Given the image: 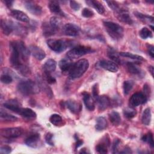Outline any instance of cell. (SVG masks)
<instances>
[{
  "label": "cell",
  "instance_id": "38",
  "mask_svg": "<svg viewBox=\"0 0 154 154\" xmlns=\"http://www.w3.org/2000/svg\"><path fill=\"white\" fill-rule=\"evenodd\" d=\"M49 23L51 24V25L57 31L60 28L61 24V22L60 20V19L59 18H58L56 16H53L50 19V21Z\"/></svg>",
  "mask_w": 154,
  "mask_h": 154
},
{
  "label": "cell",
  "instance_id": "22",
  "mask_svg": "<svg viewBox=\"0 0 154 154\" xmlns=\"http://www.w3.org/2000/svg\"><path fill=\"white\" fill-rule=\"evenodd\" d=\"M57 67L56 61L53 59H48L43 65V70L46 73H49L54 72Z\"/></svg>",
  "mask_w": 154,
  "mask_h": 154
},
{
  "label": "cell",
  "instance_id": "7",
  "mask_svg": "<svg viewBox=\"0 0 154 154\" xmlns=\"http://www.w3.org/2000/svg\"><path fill=\"white\" fill-rule=\"evenodd\" d=\"M22 134V129L20 128H8L2 129L1 134L6 138H14Z\"/></svg>",
  "mask_w": 154,
  "mask_h": 154
},
{
  "label": "cell",
  "instance_id": "15",
  "mask_svg": "<svg viewBox=\"0 0 154 154\" xmlns=\"http://www.w3.org/2000/svg\"><path fill=\"white\" fill-rule=\"evenodd\" d=\"M97 102L98 105V108L100 111H103L106 109L109 104H110V100L107 96L102 95L99 96L97 99Z\"/></svg>",
  "mask_w": 154,
  "mask_h": 154
},
{
  "label": "cell",
  "instance_id": "14",
  "mask_svg": "<svg viewBox=\"0 0 154 154\" xmlns=\"http://www.w3.org/2000/svg\"><path fill=\"white\" fill-rule=\"evenodd\" d=\"M10 15L14 19L22 22H29V19L28 16L22 11L18 10H13L10 12Z\"/></svg>",
  "mask_w": 154,
  "mask_h": 154
},
{
  "label": "cell",
  "instance_id": "20",
  "mask_svg": "<svg viewBox=\"0 0 154 154\" xmlns=\"http://www.w3.org/2000/svg\"><path fill=\"white\" fill-rule=\"evenodd\" d=\"M67 108L73 113L76 114L81 110V105L73 100H68L65 102Z\"/></svg>",
  "mask_w": 154,
  "mask_h": 154
},
{
  "label": "cell",
  "instance_id": "24",
  "mask_svg": "<svg viewBox=\"0 0 154 154\" xmlns=\"http://www.w3.org/2000/svg\"><path fill=\"white\" fill-rule=\"evenodd\" d=\"M42 29L43 35L45 36H51L56 32L57 30L54 29L48 22H44L42 24Z\"/></svg>",
  "mask_w": 154,
  "mask_h": 154
},
{
  "label": "cell",
  "instance_id": "8",
  "mask_svg": "<svg viewBox=\"0 0 154 154\" xmlns=\"http://www.w3.org/2000/svg\"><path fill=\"white\" fill-rule=\"evenodd\" d=\"M147 100L145 94L138 92L134 93L129 99V105L131 107H135L146 102Z\"/></svg>",
  "mask_w": 154,
  "mask_h": 154
},
{
  "label": "cell",
  "instance_id": "11",
  "mask_svg": "<svg viewBox=\"0 0 154 154\" xmlns=\"http://www.w3.org/2000/svg\"><path fill=\"white\" fill-rule=\"evenodd\" d=\"M28 49L29 53L38 60H42L44 59L46 57V54L45 51L37 46L31 45L29 47Z\"/></svg>",
  "mask_w": 154,
  "mask_h": 154
},
{
  "label": "cell",
  "instance_id": "27",
  "mask_svg": "<svg viewBox=\"0 0 154 154\" xmlns=\"http://www.w3.org/2000/svg\"><path fill=\"white\" fill-rule=\"evenodd\" d=\"M108 57L114 63H116V64H120L121 60L119 58L117 53L116 52V51L112 49V48H109L108 49Z\"/></svg>",
  "mask_w": 154,
  "mask_h": 154
},
{
  "label": "cell",
  "instance_id": "18",
  "mask_svg": "<svg viewBox=\"0 0 154 154\" xmlns=\"http://www.w3.org/2000/svg\"><path fill=\"white\" fill-rule=\"evenodd\" d=\"M82 94H83L84 103L86 108L90 111L94 110V109L95 108L94 101L93 99L91 97V96H90V94L86 92L83 93Z\"/></svg>",
  "mask_w": 154,
  "mask_h": 154
},
{
  "label": "cell",
  "instance_id": "34",
  "mask_svg": "<svg viewBox=\"0 0 154 154\" xmlns=\"http://www.w3.org/2000/svg\"><path fill=\"white\" fill-rule=\"evenodd\" d=\"M123 114L127 119H132L136 116L137 111L133 107H128L123 109Z\"/></svg>",
  "mask_w": 154,
  "mask_h": 154
},
{
  "label": "cell",
  "instance_id": "49",
  "mask_svg": "<svg viewBox=\"0 0 154 154\" xmlns=\"http://www.w3.org/2000/svg\"><path fill=\"white\" fill-rule=\"evenodd\" d=\"M153 46L150 45H147V50L149 52V55L151 56L152 58L154 57V50H153Z\"/></svg>",
  "mask_w": 154,
  "mask_h": 154
},
{
  "label": "cell",
  "instance_id": "52",
  "mask_svg": "<svg viewBox=\"0 0 154 154\" xmlns=\"http://www.w3.org/2000/svg\"><path fill=\"white\" fill-rule=\"evenodd\" d=\"M149 69V71H150V73H151V75L153 76V67L152 66H150Z\"/></svg>",
  "mask_w": 154,
  "mask_h": 154
},
{
  "label": "cell",
  "instance_id": "33",
  "mask_svg": "<svg viewBox=\"0 0 154 154\" xmlns=\"http://www.w3.org/2000/svg\"><path fill=\"white\" fill-rule=\"evenodd\" d=\"M50 122L55 126H60L62 125L63 119L61 117L57 114H54L51 116L49 118Z\"/></svg>",
  "mask_w": 154,
  "mask_h": 154
},
{
  "label": "cell",
  "instance_id": "40",
  "mask_svg": "<svg viewBox=\"0 0 154 154\" xmlns=\"http://www.w3.org/2000/svg\"><path fill=\"white\" fill-rule=\"evenodd\" d=\"M141 140L143 141H145V142H147L149 144V145L152 147H153L154 146V143H153V135L151 132H149L147 133V134L144 135Z\"/></svg>",
  "mask_w": 154,
  "mask_h": 154
},
{
  "label": "cell",
  "instance_id": "51",
  "mask_svg": "<svg viewBox=\"0 0 154 154\" xmlns=\"http://www.w3.org/2000/svg\"><path fill=\"white\" fill-rule=\"evenodd\" d=\"M83 143V141L82 140H77V142H76V149L78 148V147H79L80 146H81Z\"/></svg>",
  "mask_w": 154,
  "mask_h": 154
},
{
  "label": "cell",
  "instance_id": "12",
  "mask_svg": "<svg viewBox=\"0 0 154 154\" xmlns=\"http://www.w3.org/2000/svg\"><path fill=\"white\" fill-rule=\"evenodd\" d=\"M25 8L32 14L38 16L42 14V7L37 4H35L31 1H26L25 2Z\"/></svg>",
  "mask_w": 154,
  "mask_h": 154
},
{
  "label": "cell",
  "instance_id": "21",
  "mask_svg": "<svg viewBox=\"0 0 154 154\" xmlns=\"http://www.w3.org/2000/svg\"><path fill=\"white\" fill-rule=\"evenodd\" d=\"M48 5H49V8L51 12L57 14H59L62 16H65L64 13L61 10V9L60 7V5L57 1H51L49 2Z\"/></svg>",
  "mask_w": 154,
  "mask_h": 154
},
{
  "label": "cell",
  "instance_id": "5",
  "mask_svg": "<svg viewBox=\"0 0 154 154\" xmlns=\"http://www.w3.org/2000/svg\"><path fill=\"white\" fill-rule=\"evenodd\" d=\"M47 45L49 48L57 52L64 51L67 48V43L60 39H49L47 41Z\"/></svg>",
  "mask_w": 154,
  "mask_h": 154
},
{
  "label": "cell",
  "instance_id": "47",
  "mask_svg": "<svg viewBox=\"0 0 154 154\" xmlns=\"http://www.w3.org/2000/svg\"><path fill=\"white\" fill-rule=\"evenodd\" d=\"M70 7L75 11H78L80 8L79 4L78 2L75 1H70Z\"/></svg>",
  "mask_w": 154,
  "mask_h": 154
},
{
  "label": "cell",
  "instance_id": "19",
  "mask_svg": "<svg viewBox=\"0 0 154 154\" xmlns=\"http://www.w3.org/2000/svg\"><path fill=\"white\" fill-rule=\"evenodd\" d=\"M4 106L6 108L17 113V114L19 113V110L21 108V106H20L19 103L16 100H8L5 103H4Z\"/></svg>",
  "mask_w": 154,
  "mask_h": 154
},
{
  "label": "cell",
  "instance_id": "28",
  "mask_svg": "<svg viewBox=\"0 0 154 154\" xmlns=\"http://www.w3.org/2000/svg\"><path fill=\"white\" fill-rule=\"evenodd\" d=\"M109 118L110 122L114 126H118L121 122L120 116L119 112L116 111H112L109 114Z\"/></svg>",
  "mask_w": 154,
  "mask_h": 154
},
{
  "label": "cell",
  "instance_id": "23",
  "mask_svg": "<svg viewBox=\"0 0 154 154\" xmlns=\"http://www.w3.org/2000/svg\"><path fill=\"white\" fill-rule=\"evenodd\" d=\"M18 114L27 118V119H34L36 117V113L30 108H22L20 109Z\"/></svg>",
  "mask_w": 154,
  "mask_h": 154
},
{
  "label": "cell",
  "instance_id": "35",
  "mask_svg": "<svg viewBox=\"0 0 154 154\" xmlns=\"http://www.w3.org/2000/svg\"><path fill=\"white\" fill-rule=\"evenodd\" d=\"M119 55L122 57H127V58H129L133 60H144L143 58L141 56L138 55H135V54H133L132 53L130 52H122L119 53Z\"/></svg>",
  "mask_w": 154,
  "mask_h": 154
},
{
  "label": "cell",
  "instance_id": "45",
  "mask_svg": "<svg viewBox=\"0 0 154 154\" xmlns=\"http://www.w3.org/2000/svg\"><path fill=\"white\" fill-rule=\"evenodd\" d=\"M11 152V148L9 146H3L0 149V153L2 154L10 153Z\"/></svg>",
  "mask_w": 154,
  "mask_h": 154
},
{
  "label": "cell",
  "instance_id": "39",
  "mask_svg": "<svg viewBox=\"0 0 154 154\" xmlns=\"http://www.w3.org/2000/svg\"><path fill=\"white\" fill-rule=\"evenodd\" d=\"M108 144H107L105 142L101 143L96 146V150L99 153H102V154L106 153L108 152Z\"/></svg>",
  "mask_w": 154,
  "mask_h": 154
},
{
  "label": "cell",
  "instance_id": "25",
  "mask_svg": "<svg viewBox=\"0 0 154 154\" xmlns=\"http://www.w3.org/2000/svg\"><path fill=\"white\" fill-rule=\"evenodd\" d=\"M87 4H88L90 6L93 7L99 14H102L105 12V8L102 4H100L97 1H86Z\"/></svg>",
  "mask_w": 154,
  "mask_h": 154
},
{
  "label": "cell",
  "instance_id": "17",
  "mask_svg": "<svg viewBox=\"0 0 154 154\" xmlns=\"http://www.w3.org/2000/svg\"><path fill=\"white\" fill-rule=\"evenodd\" d=\"M58 65L60 69L61 70L62 72H69L72 66L73 65V63L70 58L66 57L61 60L59 62Z\"/></svg>",
  "mask_w": 154,
  "mask_h": 154
},
{
  "label": "cell",
  "instance_id": "46",
  "mask_svg": "<svg viewBox=\"0 0 154 154\" xmlns=\"http://www.w3.org/2000/svg\"><path fill=\"white\" fill-rule=\"evenodd\" d=\"M92 93L93 97L96 100L97 98L99 97V89H98V85L97 84H94L92 88Z\"/></svg>",
  "mask_w": 154,
  "mask_h": 154
},
{
  "label": "cell",
  "instance_id": "1",
  "mask_svg": "<svg viewBox=\"0 0 154 154\" xmlns=\"http://www.w3.org/2000/svg\"><path fill=\"white\" fill-rule=\"evenodd\" d=\"M89 67V63L86 59H81L73 64L69 72V77L72 79H76L81 76Z\"/></svg>",
  "mask_w": 154,
  "mask_h": 154
},
{
  "label": "cell",
  "instance_id": "26",
  "mask_svg": "<svg viewBox=\"0 0 154 154\" xmlns=\"http://www.w3.org/2000/svg\"><path fill=\"white\" fill-rule=\"evenodd\" d=\"M126 67L128 72L133 75H140L142 73L141 70L138 66L132 62H128L126 63Z\"/></svg>",
  "mask_w": 154,
  "mask_h": 154
},
{
  "label": "cell",
  "instance_id": "42",
  "mask_svg": "<svg viewBox=\"0 0 154 154\" xmlns=\"http://www.w3.org/2000/svg\"><path fill=\"white\" fill-rule=\"evenodd\" d=\"M93 14H94L93 11L87 8H84L82 11V16H84V17H91L93 16Z\"/></svg>",
  "mask_w": 154,
  "mask_h": 154
},
{
  "label": "cell",
  "instance_id": "30",
  "mask_svg": "<svg viewBox=\"0 0 154 154\" xmlns=\"http://www.w3.org/2000/svg\"><path fill=\"white\" fill-rule=\"evenodd\" d=\"M107 126V121L103 117H99L96 119V124L95 128L97 131H102L106 128Z\"/></svg>",
  "mask_w": 154,
  "mask_h": 154
},
{
  "label": "cell",
  "instance_id": "37",
  "mask_svg": "<svg viewBox=\"0 0 154 154\" xmlns=\"http://www.w3.org/2000/svg\"><path fill=\"white\" fill-rule=\"evenodd\" d=\"M140 36L143 38V39H146L147 38H151L152 37V32H151V31L148 29L146 27H144L143 28L140 32H139Z\"/></svg>",
  "mask_w": 154,
  "mask_h": 154
},
{
  "label": "cell",
  "instance_id": "3",
  "mask_svg": "<svg viewBox=\"0 0 154 154\" xmlns=\"http://www.w3.org/2000/svg\"><path fill=\"white\" fill-rule=\"evenodd\" d=\"M103 25L106 31L112 38L119 40L122 38L123 35V28L122 26L116 23L108 21L103 22Z\"/></svg>",
  "mask_w": 154,
  "mask_h": 154
},
{
  "label": "cell",
  "instance_id": "9",
  "mask_svg": "<svg viewBox=\"0 0 154 154\" xmlns=\"http://www.w3.org/2000/svg\"><path fill=\"white\" fill-rule=\"evenodd\" d=\"M63 31L64 34L67 35L75 37L77 36L79 34L80 31V28L76 24L69 23L64 26Z\"/></svg>",
  "mask_w": 154,
  "mask_h": 154
},
{
  "label": "cell",
  "instance_id": "36",
  "mask_svg": "<svg viewBox=\"0 0 154 154\" xmlns=\"http://www.w3.org/2000/svg\"><path fill=\"white\" fill-rule=\"evenodd\" d=\"M134 82L132 81H125L123 84V88L124 94L127 95L129 94L130 91L132 90L134 86Z\"/></svg>",
  "mask_w": 154,
  "mask_h": 154
},
{
  "label": "cell",
  "instance_id": "13",
  "mask_svg": "<svg viewBox=\"0 0 154 154\" xmlns=\"http://www.w3.org/2000/svg\"><path fill=\"white\" fill-rule=\"evenodd\" d=\"M99 64L100 67H101L103 69H105L111 72H117L118 71L117 65L112 61L103 60H101L99 63Z\"/></svg>",
  "mask_w": 154,
  "mask_h": 154
},
{
  "label": "cell",
  "instance_id": "6",
  "mask_svg": "<svg viewBox=\"0 0 154 154\" xmlns=\"http://www.w3.org/2000/svg\"><path fill=\"white\" fill-rule=\"evenodd\" d=\"M114 12L115 13V15L120 21L128 25L132 24V19L130 17L128 11L125 8L119 7Z\"/></svg>",
  "mask_w": 154,
  "mask_h": 154
},
{
  "label": "cell",
  "instance_id": "10",
  "mask_svg": "<svg viewBox=\"0 0 154 154\" xmlns=\"http://www.w3.org/2000/svg\"><path fill=\"white\" fill-rule=\"evenodd\" d=\"M16 23L11 20H1V26L3 32L5 35H9L12 32L15 31Z\"/></svg>",
  "mask_w": 154,
  "mask_h": 154
},
{
  "label": "cell",
  "instance_id": "44",
  "mask_svg": "<svg viewBox=\"0 0 154 154\" xmlns=\"http://www.w3.org/2000/svg\"><path fill=\"white\" fill-rule=\"evenodd\" d=\"M45 79H46V81L49 84H54L56 82L55 79L49 73L45 72Z\"/></svg>",
  "mask_w": 154,
  "mask_h": 154
},
{
  "label": "cell",
  "instance_id": "4",
  "mask_svg": "<svg viewBox=\"0 0 154 154\" xmlns=\"http://www.w3.org/2000/svg\"><path fill=\"white\" fill-rule=\"evenodd\" d=\"M93 52H94V51L90 47L84 46H78L74 47L69 51H68L67 53V56L68 58L72 60L81 57L84 55L91 53Z\"/></svg>",
  "mask_w": 154,
  "mask_h": 154
},
{
  "label": "cell",
  "instance_id": "31",
  "mask_svg": "<svg viewBox=\"0 0 154 154\" xmlns=\"http://www.w3.org/2000/svg\"><path fill=\"white\" fill-rule=\"evenodd\" d=\"M135 14L138 18H139L143 22L146 23H151L152 25L153 24V17L152 16H150L147 14H144L138 12H135Z\"/></svg>",
  "mask_w": 154,
  "mask_h": 154
},
{
  "label": "cell",
  "instance_id": "16",
  "mask_svg": "<svg viewBox=\"0 0 154 154\" xmlns=\"http://www.w3.org/2000/svg\"><path fill=\"white\" fill-rule=\"evenodd\" d=\"M40 141V135L38 134H34L30 135L25 140V144L31 147L36 148L38 146Z\"/></svg>",
  "mask_w": 154,
  "mask_h": 154
},
{
  "label": "cell",
  "instance_id": "29",
  "mask_svg": "<svg viewBox=\"0 0 154 154\" xmlns=\"http://www.w3.org/2000/svg\"><path fill=\"white\" fill-rule=\"evenodd\" d=\"M151 111L150 109L149 108H147L144 109L143 111V115H142V118H141V121L143 124L144 125H149L151 121Z\"/></svg>",
  "mask_w": 154,
  "mask_h": 154
},
{
  "label": "cell",
  "instance_id": "43",
  "mask_svg": "<svg viewBox=\"0 0 154 154\" xmlns=\"http://www.w3.org/2000/svg\"><path fill=\"white\" fill-rule=\"evenodd\" d=\"M45 141L47 143V144H48L50 146H54V143L53 141V135L50 133L48 132L45 135Z\"/></svg>",
  "mask_w": 154,
  "mask_h": 154
},
{
  "label": "cell",
  "instance_id": "2",
  "mask_svg": "<svg viewBox=\"0 0 154 154\" xmlns=\"http://www.w3.org/2000/svg\"><path fill=\"white\" fill-rule=\"evenodd\" d=\"M17 90L23 95L28 96L39 92L40 86L31 80H25L18 84Z\"/></svg>",
  "mask_w": 154,
  "mask_h": 154
},
{
  "label": "cell",
  "instance_id": "48",
  "mask_svg": "<svg viewBox=\"0 0 154 154\" xmlns=\"http://www.w3.org/2000/svg\"><path fill=\"white\" fill-rule=\"evenodd\" d=\"M119 144H120V140H119L116 139L114 141L113 144H112V147L113 153H117V148H118V146H119Z\"/></svg>",
  "mask_w": 154,
  "mask_h": 154
},
{
  "label": "cell",
  "instance_id": "41",
  "mask_svg": "<svg viewBox=\"0 0 154 154\" xmlns=\"http://www.w3.org/2000/svg\"><path fill=\"white\" fill-rule=\"evenodd\" d=\"M1 81L4 84H10L13 81L12 77L8 74L2 75L1 76Z\"/></svg>",
  "mask_w": 154,
  "mask_h": 154
},
{
  "label": "cell",
  "instance_id": "32",
  "mask_svg": "<svg viewBox=\"0 0 154 154\" xmlns=\"http://www.w3.org/2000/svg\"><path fill=\"white\" fill-rule=\"evenodd\" d=\"M0 116H1V119L2 120H4L5 121H8V122H14L16 120H17V118L14 116H13L11 114H8L7 112L4 111L2 109H1V113H0Z\"/></svg>",
  "mask_w": 154,
  "mask_h": 154
},
{
  "label": "cell",
  "instance_id": "50",
  "mask_svg": "<svg viewBox=\"0 0 154 154\" xmlns=\"http://www.w3.org/2000/svg\"><path fill=\"white\" fill-rule=\"evenodd\" d=\"M4 4L6 5V6H7L8 7H11L13 3V1H11V0H5V1H2Z\"/></svg>",
  "mask_w": 154,
  "mask_h": 154
}]
</instances>
